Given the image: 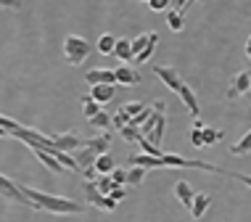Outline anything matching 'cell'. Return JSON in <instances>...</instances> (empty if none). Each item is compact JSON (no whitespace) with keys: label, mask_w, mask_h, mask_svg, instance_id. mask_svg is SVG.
I'll use <instances>...</instances> for the list:
<instances>
[{"label":"cell","mask_w":251,"mask_h":222,"mask_svg":"<svg viewBox=\"0 0 251 222\" xmlns=\"http://www.w3.org/2000/svg\"><path fill=\"white\" fill-rule=\"evenodd\" d=\"M24 196L35 204V209H45V212H53V214H82L85 206H79L77 201L72 198H61V196H53V193H43V191H35V188H22Z\"/></svg>","instance_id":"obj_1"},{"label":"cell","mask_w":251,"mask_h":222,"mask_svg":"<svg viewBox=\"0 0 251 222\" xmlns=\"http://www.w3.org/2000/svg\"><path fill=\"white\" fill-rule=\"evenodd\" d=\"M90 56V43L79 35H69L64 40V58L69 61L72 66H79L85 58Z\"/></svg>","instance_id":"obj_2"},{"label":"cell","mask_w":251,"mask_h":222,"mask_svg":"<svg viewBox=\"0 0 251 222\" xmlns=\"http://www.w3.org/2000/svg\"><path fill=\"white\" fill-rule=\"evenodd\" d=\"M0 198L13 201V204H22V206H29V209H35V204H32V201L24 196L22 185H16L11 177H5V174H0Z\"/></svg>","instance_id":"obj_3"},{"label":"cell","mask_w":251,"mask_h":222,"mask_svg":"<svg viewBox=\"0 0 251 222\" xmlns=\"http://www.w3.org/2000/svg\"><path fill=\"white\" fill-rule=\"evenodd\" d=\"M153 74H156V77H159L161 82H164L172 93H180V90H182V85H185V82H182V77H180V72L175 69V66L159 64V66H153Z\"/></svg>","instance_id":"obj_4"},{"label":"cell","mask_w":251,"mask_h":222,"mask_svg":"<svg viewBox=\"0 0 251 222\" xmlns=\"http://www.w3.org/2000/svg\"><path fill=\"white\" fill-rule=\"evenodd\" d=\"M53 138V146L58 148V151H64V153H72V151H77V148H82L85 146V140L77 135V132H61V135H50Z\"/></svg>","instance_id":"obj_5"},{"label":"cell","mask_w":251,"mask_h":222,"mask_svg":"<svg viewBox=\"0 0 251 222\" xmlns=\"http://www.w3.org/2000/svg\"><path fill=\"white\" fill-rule=\"evenodd\" d=\"M249 87H251V72H238L227 90V100H238L241 96H249Z\"/></svg>","instance_id":"obj_6"},{"label":"cell","mask_w":251,"mask_h":222,"mask_svg":"<svg viewBox=\"0 0 251 222\" xmlns=\"http://www.w3.org/2000/svg\"><path fill=\"white\" fill-rule=\"evenodd\" d=\"M114 74H117V85H125V87H135L140 82V72L135 69L132 64H122L119 69H114Z\"/></svg>","instance_id":"obj_7"},{"label":"cell","mask_w":251,"mask_h":222,"mask_svg":"<svg viewBox=\"0 0 251 222\" xmlns=\"http://www.w3.org/2000/svg\"><path fill=\"white\" fill-rule=\"evenodd\" d=\"M85 82L90 87H96V85H117V74H114V69H90L85 74Z\"/></svg>","instance_id":"obj_8"},{"label":"cell","mask_w":251,"mask_h":222,"mask_svg":"<svg viewBox=\"0 0 251 222\" xmlns=\"http://www.w3.org/2000/svg\"><path fill=\"white\" fill-rule=\"evenodd\" d=\"M180 98H182V103H185L188 114H191L193 119H201V103H199V98H196V93H193L191 85H182Z\"/></svg>","instance_id":"obj_9"},{"label":"cell","mask_w":251,"mask_h":222,"mask_svg":"<svg viewBox=\"0 0 251 222\" xmlns=\"http://www.w3.org/2000/svg\"><path fill=\"white\" fill-rule=\"evenodd\" d=\"M175 196H177V201L185 209H191L193 206V201H196V193H193V188H191V183H185V180H180L177 185H175Z\"/></svg>","instance_id":"obj_10"},{"label":"cell","mask_w":251,"mask_h":222,"mask_svg":"<svg viewBox=\"0 0 251 222\" xmlns=\"http://www.w3.org/2000/svg\"><path fill=\"white\" fill-rule=\"evenodd\" d=\"M114 93H117V85H96L90 87V98L96 100V103H108V100H114Z\"/></svg>","instance_id":"obj_11"},{"label":"cell","mask_w":251,"mask_h":222,"mask_svg":"<svg viewBox=\"0 0 251 222\" xmlns=\"http://www.w3.org/2000/svg\"><path fill=\"white\" fill-rule=\"evenodd\" d=\"M85 146H87V148H93V151H96L98 156H103V153H108V148H111V135H108V132H100V135L90 138V140H85Z\"/></svg>","instance_id":"obj_12"},{"label":"cell","mask_w":251,"mask_h":222,"mask_svg":"<svg viewBox=\"0 0 251 222\" xmlns=\"http://www.w3.org/2000/svg\"><path fill=\"white\" fill-rule=\"evenodd\" d=\"M114 56L119 58L122 64H132V40H127V37H119L117 40V48H114Z\"/></svg>","instance_id":"obj_13"},{"label":"cell","mask_w":251,"mask_h":222,"mask_svg":"<svg viewBox=\"0 0 251 222\" xmlns=\"http://www.w3.org/2000/svg\"><path fill=\"white\" fill-rule=\"evenodd\" d=\"M35 156H37L40 161H43V164L48 167V170H50L53 174H61V172H66V167L61 164V161H58L56 156H53V153H48V151H40V148H35Z\"/></svg>","instance_id":"obj_14"},{"label":"cell","mask_w":251,"mask_h":222,"mask_svg":"<svg viewBox=\"0 0 251 222\" xmlns=\"http://www.w3.org/2000/svg\"><path fill=\"white\" fill-rule=\"evenodd\" d=\"M77 164H79V170H87V167H96V161H98V153L93 151V148H87V146H82V148H77Z\"/></svg>","instance_id":"obj_15"},{"label":"cell","mask_w":251,"mask_h":222,"mask_svg":"<svg viewBox=\"0 0 251 222\" xmlns=\"http://www.w3.org/2000/svg\"><path fill=\"white\" fill-rule=\"evenodd\" d=\"M209 204H212V196H209V193H196V201H193V206H191L193 220H201L203 214H206Z\"/></svg>","instance_id":"obj_16"},{"label":"cell","mask_w":251,"mask_h":222,"mask_svg":"<svg viewBox=\"0 0 251 222\" xmlns=\"http://www.w3.org/2000/svg\"><path fill=\"white\" fill-rule=\"evenodd\" d=\"M85 201H87V204H93V206H98V209H103L106 196L98 191L96 183H85Z\"/></svg>","instance_id":"obj_17"},{"label":"cell","mask_w":251,"mask_h":222,"mask_svg":"<svg viewBox=\"0 0 251 222\" xmlns=\"http://www.w3.org/2000/svg\"><path fill=\"white\" fill-rule=\"evenodd\" d=\"M230 153H233V156H246V153H251V130L238 140V143L230 146Z\"/></svg>","instance_id":"obj_18"},{"label":"cell","mask_w":251,"mask_h":222,"mask_svg":"<svg viewBox=\"0 0 251 222\" xmlns=\"http://www.w3.org/2000/svg\"><path fill=\"white\" fill-rule=\"evenodd\" d=\"M117 40H119V37L108 35V32H106V35H100V37H98V50L103 53V56H114V48H117Z\"/></svg>","instance_id":"obj_19"},{"label":"cell","mask_w":251,"mask_h":222,"mask_svg":"<svg viewBox=\"0 0 251 222\" xmlns=\"http://www.w3.org/2000/svg\"><path fill=\"white\" fill-rule=\"evenodd\" d=\"M87 122H90V127H93V130H98V132H106L108 127H111V117H108L106 111H100V114H96L93 119H87Z\"/></svg>","instance_id":"obj_20"},{"label":"cell","mask_w":251,"mask_h":222,"mask_svg":"<svg viewBox=\"0 0 251 222\" xmlns=\"http://www.w3.org/2000/svg\"><path fill=\"white\" fill-rule=\"evenodd\" d=\"M146 167H130V170H127V185H143V177H146Z\"/></svg>","instance_id":"obj_21"},{"label":"cell","mask_w":251,"mask_h":222,"mask_svg":"<svg viewBox=\"0 0 251 222\" xmlns=\"http://www.w3.org/2000/svg\"><path fill=\"white\" fill-rule=\"evenodd\" d=\"M79 100H82V114H85V119H93L96 114L103 111V109H100V103H96L90 96H85V98H79Z\"/></svg>","instance_id":"obj_22"},{"label":"cell","mask_w":251,"mask_h":222,"mask_svg":"<svg viewBox=\"0 0 251 222\" xmlns=\"http://www.w3.org/2000/svg\"><path fill=\"white\" fill-rule=\"evenodd\" d=\"M119 135L127 140V143H135L138 146V140L143 138V132H140V127H135V124H127V127H122L119 130Z\"/></svg>","instance_id":"obj_23"},{"label":"cell","mask_w":251,"mask_h":222,"mask_svg":"<svg viewBox=\"0 0 251 222\" xmlns=\"http://www.w3.org/2000/svg\"><path fill=\"white\" fill-rule=\"evenodd\" d=\"M156 45H159V35H156V32H151V43H148V48H146L143 53H140V56H138V58H135V61H132V64H146V61H148V58H151V56H153V50H156Z\"/></svg>","instance_id":"obj_24"},{"label":"cell","mask_w":251,"mask_h":222,"mask_svg":"<svg viewBox=\"0 0 251 222\" xmlns=\"http://www.w3.org/2000/svg\"><path fill=\"white\" fill-rule=\"evenodd\" d=\"M203 119H193V132H191V143L193 146H199V148H203Z\"/></svg>","instance_id":"obj_25"},{"label":"cell","mask_w":251,"mask_h":222,"mask_svg":"<svg viewBox=\"0 0 251 222\" xmlns=\"http://www.w3.org/2000/svg\"><path fill=\"white\" fill-rule=\"evenodd\" d=\"M148 43H151V32H146V35L135 37V40H132V56L138 58L140 53H143V50L148 48ZM135 58H132V61H135Z\"/></svg>","instance_id":"obj_26"},{"label":"cell","mask_w":251,"mask_h":222,"mask_svg":"<svg viewBox=\"0 0 251 222\" xmlns=\"http://www.w3.org/2000/svg\"><path fill=\"white\" fill-rule=\"evenodd\" d=\"M96 170H98V174H111L117 167H114V159L108 156V153H103V156H98V161H96Z\"/></svg>","instance_id":"obj_27"},{"label":"cell","mask_w":251,"mask_h":222,"mask_svg":"<svg viewBox=\"0 0 251 222\" xmlns=\"http://www.w3.org/2000/svg\"><path fill=\"white\" fill-rule=\"evenodd\" d=\"M167 24H169L172 32H180L182 26H185V19H182L180 11H167Z\"/></svg>","instance_id":"obj_28"},{"label":"cell","mask_w":251,"mask_h":222,"mask_svg":"<svg viewBox=\"0 0 251 222\" xmlns=\"http://www.w3.org/2000/svg\"><path fill=\"white\" fill-rule=\"evenodd\" d=\"M96 185H98V191L103 193V196H111V191L117 188V183L111 180V174H100V177L96 180Z\"/></svg>","instance_id":"obj_29"},{"label":"cell","mask_w":251,"mask_h":222,"mask_svg":"<svg viewBox=\"0 0 251 222\" xmlns=\"http://www.w3.org/2000/svg\"><path fill=\"white\" fill-rule=\"evenodd\" d=\"M111 124L117 127V130H122V127L132 124V117H130V114H127L125 109H119V111H117V114H114V117H111Z\"/></svg>","instance_id":"obj_30"},{"label":"cell","mask_w":251,"mask_h":222,"mask_svg":"<svg viewBox=\"0 0 251 222\" xmlns=\"http://www.w3.org/2000/svg\"><path fill=\"white\" fill-rule=\"evenodd\" d=\"M222 140V132L214 130V127H203V146H214Z\"/></svg>","instance_id":"obj_31"},{"label":"cell","mask_w":251,"mask_h":222,"mask_svg":"<svg viewBox=\"0 0 251 222\" xmlns=\"http://www.w3.org/2000/svg\"><path fill=\"white\" fill-rule=\"evenodd\" d=\"M138 146H140V151H143V153H148V156H161V148H159V146H153L148 138H140V140H138Z\"/></svg>","instance_id":"obj_32"},{"label":"cell","mask_w":251,"mask_h":222,"mask_svg":"<svg viewBox=\"0 0 251 222\" xmlns=\"http://www.w3.org/2000/svg\"><path fill=\"white\" fill-rule=\"evenodd\" d=\"M169 3H172V0H148V8L156 11V13H161V11L169 8Z\"/></svg>","instance_id":"obj_33"},{"label":"cell","mask_w":251,"mask_h":222,"mask_svg":"<svg viewBox=\"0 0 251 222\" xmlns=\"http://www.w3.org/2000/svg\"><path fill=\"white\" fill-rule=\"evenodd\" d=\"M111 180L117 185H127V170H122V167H117V170L111 172Z\"/></svg>","instance_id":"obj_34"},{"label":"cell","mask_w":251,"mask_h":222,"mask_svg":"<svg viewBox=\"0 0 251 222\" xmlns=\"http://www.w3.org/2000/svg\"><path fill=\"white\" fill-rule=\"evenodd\" d=\"M125 111L130 114V117H138V114H143V111H146V106H143V103H127V106H125Z\"/></svg>","instance_id":"obj_35"},{"label":"cell","mask_w":251,"mask_h":222,"mask_svg":"<svg viewBox=\"0 0 251 222\" xmlns=\"http://www.w3.org/2000/svg\"><path fill=\"white\" fill-rule=\"evenodd\" d=\"M225 177H233V180H241L243 185H249L251 188V174H243V172H227Z\"/></svg>","instance_id":"obj_36"},{"label":"cell","mask_w":251,"mask_h":222,"mask_svg":"<svg viewBox=\"0 0 251 222\" xmlns=\"http://www.w3.org/2000/svg\"><path fill=\"white\" fill-rule=\"evenodd\" d=\"M0 8L16 11V8H22V0H0Z\"/></svg>","instance_id":"obj_37"},{"label":"cell","mask_w":251,"mask_h":222,"mask_svg":"<svg viewBox=\"0 0 251 222\" xmlns=\"http://www.w3.org/2000/svg\"><path fill=\"white\" fill-rule=\"evenodd\" d=\"M111 198L117 201V204H119V201H125V198H127L125 188H122V185H117V188H114V191H111Z\"/></svg>","instance_id":"obj_38"},{"label":"cell","mask_w":251,"mask_h":222,"mask_svg":"<svg viewBox=\"0 0 251 222\" xmlns=\"http://www.w3.org/2000/svg\"><path fill=\"white\" fill-rule=\"evenodd\" d=\"M117 206H119L117 201H114L111 196H106V201H103V212H114V209H117Z\"/></svg>","instance_id":"obj_39"},{"label":"cell","mask_w":251,"mask_h":222,"mask_svg":"<svg viewBox=\"0 0 251 222\" xmlns=\"http://www.w3.org/2000/svg\"><path fill=\"white\" fill-rule=\"evenodd\" d=\"M246 56L251 58V37H249V43H246Z\"/></svg>","instance_id":"obj_40"},{"label":"cell","mask_w":251,"mask_h":222,"mask_svg":"<svg viewBox=\"0 0 251 222\" xmlns=\"http://www.w3.org/2000/svg\"><path fill=\"white\" fill-rule=\"evenodd\" d=\"M8 135H11V132H8V130H3V127H0V138H8Z\"/></svg>","instance_id":"obj_41"},{"label":"cell","mask_w":251,"mask_h":222,"mask_svg":"<svg viewBox=\"0 0 251 222\" xmlns=\"http://www.w3.org/2000/svg\"><path fill=\"white\" fill-rule=\"evenodd\" d=\"M193 3H199V0H191V3H188V5H193Z\"/></svg>","instance_id":"obj_42"},{"label":"cell","mask_w":251,"mask_h":222,"mask_svg":"<svg viewBox=\"0 0 251 222\" xmlns=\"http://www.w3.org/2000/svg\"><path fill=\"white\" fill-rule=\"evenodd\" d=\"M138 3H148V0H138Z\"/></svg>","instance_id":"obj_43"},{"label":"cell","mask_w":251,"mask_h":222,"mask_svg":"<svg viewBox=\"0 0 251 222\" xmlns=\"http://www.w3.org/2000/svg\"><path fill=\"white\" fill-rule=\"evenodd\" d=\"M249 100H251V93H249Z\"/></svg>","instance_id":"obj_44"}]
</instances>
